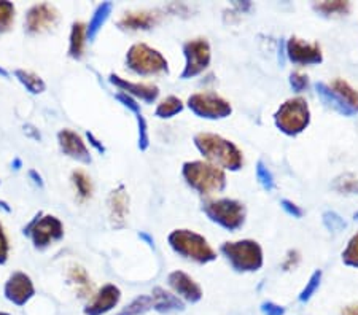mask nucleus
Here are the masks:
<instances>
[{
  "label": "nucleus",
  "instance_id": "1",
  "mask_svg": "<svg viewBox=\"0 0 358 315\" xmlns=\"http://www.w3.org/2000/svg\"><path fill=\"white\" fill-rule=\"evenodd\" d=\"M194 144L201 153L210 161V164L218 166L220 169L223 167V169L238 171L242 167L244 158L240 150L233 142L223 139L222 136L201 132L194 137Z\"/></svg>",
  "mask_w": 358,
  "mask_h": 315
},
{
  "label": "nucleus",
  "instance_id": "2",
  "mask_svg": "<svg viewBox=\"0 0 358 315\" xmlns=\"http://www.w3.org/2000/svg\"><path fill=\"white\" fill-rule=\"evenodd\" d=\"M181 174L191 188L204 196L220 193L227 186V175L223 169L205 161L185 162Z\"/></svg>",
  "mask_w": 358,
  "mask_h": 315
},
{
  "label": "nucleus",
  "instance_id": "3",
  "mask_svg": "<svg viewBox=\"0 0 358 315\" xmlns=\"http://www.w3.org/2000/svg\"><path fill=\"white\" fill-rule=\"evenodd\" d=\"M169 245L175 253L196 263H209L217 258L215 250L210 247L204 236L190 229H175L169 234Z\"/></svg>",
  "mask_w": 358,
  "mask_h": 315
},
{
  "label": "nucleus",
  "instance_id": "4",
  "mask_svg": "<svg viewBox=\"0 0 358 315\" xmlns=\"http://www.w3.org/2000/svg\"><path fill=\"white\" fill-rule=\"evenodd\" d=\"M126 62L132 72L139 75H156L168 72V61L159 51L153 50L145 43H136L126 54Z\"/></svg>",
  "mask_w": 358,
  "mask_h": 315
},
{
  "label": "nucleus",
  "instance_id": "5",
  "mask_svg": "<svg viewBox=\"0 0 358 315\" xmlns=\"http://www.w3.org/2000/svg\"><path fill=\"white\" fill-rule=\"evenodd\" d=\"M222 252L236 270H257L263 266V250L255 240L225 242Z\"/></svg>",
  "mask_w": 358,
  "mask_h": 315
},
{
  "label": "nucleus",
  "instance_id": "6",
  "mask_svg": "<svg viewBox=\"0 0 358 315\" xmlns=\"http://www.w3.org/2000/svg\"><path fill=\"white\" fill-rule=\"evenodd\" d=\"M274 118H276V125L282 132L288 136H296L309 126L311 113H309L307 102L301 97H295V99L282 104Z\"/></svg>",
  "mask_w": 358,
  "mask_h": 315
},
{
  "label": "nucleus",
  "instance_id": "7",
  "mask_svg": "<svg viewBox=\"0 0 358 315\" xmlns=\"http://www.w3.org/2000/svg\"><path fill=\"white\" fill-rule=\"evenodd\" d=\"M203 209L210 220L229 231L238 229L244 225L245 207L234 199H210Z\"/></svg>",
  "mask_w": 358,
  "mask_h": 315
},
{
  "label": "nucleus",
  "instance_id": "8",
  "mask_svg": "<svg viewBox=\"0 0 358 315\" xmlns=\"http://www.w3.org/2000/svg\"><path fill=\"white\" fill-rule=\"evenodd\" d=\"M24 234L32 239L37 249H47L48 245L62 239L64 226L57 216L43 215L42 212H38L31 223L24 228Z\"/></svg>",
  "mask_w": 358,
  "mask_h": 315
},
{
  "label": "nucleus",
  "instance_id": "9",
  "mask_svg": "<svg viewBox=\"0 0 358 315\" xmlns=\"http://www.w3.org/2000/svg\"><path fill=\"white\" fill-rule=\"evenodd\" d=\"M188 107L196 115L201 118H209V120H217V118H227L231 115V104L225 101L215 92H196L188 99Z\"/></svg>",
  "mask_w": 358,
  "mask_h": 315
},
{
  "label": "nucleus",
  "instance_id": "10",
  "mask_svg": "<svg viewBox=\"0 0 358 315\" xmlns=\"http://www.w3.org/2000/svg\"><path fill=\"white\" fill-rule=\"evenodd\" d=\"M185 68L181 78H193L203 73L210 64V45L204 38L190 40L183 45Z\"/></svg>",
  "mask_w": 358,
  "mask_h": 315
},
{
  "label": "nucleus",
  "instance_id": "11",
  "mask_svg": "<svg viewBox=\"0 0 358 315\" xmlns=\"http://www.w3.org/2000/svg\"><path fill=\"white\" fill-rule=\"evenodd\" d=\"M5 298L10 303L16 304V306H24L34 294H36V288L31 277L24 273H13L10 275V279L5 284Z\"/></svg>",
  "mask_w": 358,
  "mask_h": 315
},
{
  "label": "nucleus",
  "instance_id": "12",
  "mask_svg": "<svg viewBox=\"0 0 358 315\" xmlns=\"http://www.w3.org/2000/svg\"><path fill=\"white\" fill-rule=\"evenodd\" d=\"M60 19L57 10L50 3H38L26 14V29L31 34H40L51 29Z\"/></svg>",
  "mask_w": 358,
  "mask_h": 315
},
{
  "label": "nucleus",
  "instance_id": "13",
  "mask_svg": "<svg viewBox=\"0 0 358 315\" xmlns=\"http://www.w3.org/2000/svg\"><path fill=\"white\" fill-rule=\"evenodd\" d=\"M287 54L292 62L299 64V66H311V64L322 62V50L318 43H309L301 38L292 37L287 42Z\"/></svg>",
  "mask_w": 358,
  "mask_h": 315
},
{
  "label": "nucleus",
  "instance_id": "14",
  "mask_svg": "<svg viewBox=\"0 0 358 315\" xmlns=\"http://www.w3.org/2000/svg\"><path fill=\"white\" fill-rule=\"evenodd\" d=\"M57 142H60L64 155L72 158V160L80 161L83 164H90L91 162V153L88 150L86 142L75 131L61 129L57 132Z\"/></svg>",
  "mask_w": 358,
  "mask_h": 315
},
{
  "label": "nucleus",
  "instance_id": "15",
  "mask_svg": "<svg viewBox=\"0 0 358 315\" xmlns=\"http://www.w3.org/2000/svg\"><path fill=\"white\" fill-rule=\"evenodd\" d=\"M110 83L115 85L121 92L125 94L134 97V99H140L144 102H155L159 96L158 86L150 85V83H134V81H127L126 78H121L118 75H110Z\"/></svg>",
  "mask_w": 358,
  "mask_h": 315
},
{
  "label": "nucleus",
  "instance_id": "16",
  "mask_svg": "<svg viewBox=\"0 0 358 315\" xmlns=\"http://www.w3.org/2000/svg\"><path fill=\"white\" fill-rule=\"evenodd\" d=\"M121 292L114 284H107L102 287L92 301L85 307L86 315H102L112 311L120 303Z\"/></svg>",
  "mask_w": 358,
  "mask_h": 315
},
{
  "label": "nucleus",
  "instance_id": "17",
  "mask_svg": "<svg viewBox=\"0 0 358 315\" xmlns=\"http://www.w3.org/2000/svg\"><path fill=\"white\" fill-rule=\"evenodd\" d=\"M169 285L177 294L186 299L190 303H198L203 298V290L188 274L181 273V270H174L169 274Z\"/></svg>",
  "mask_w": 358,
  "mask_h": 315
},
{
  "label": "nucleus",
  "instance_id": "18",
  "mask_svg": "<svg viewBox=\"0 0 358 315\" xmlns=\"http://www.w3.org/2000/svg\"><path fill=\"white\" fill-rule=\"evenodd\" d=\"M109 212L110 221L115 228H123L126 223L127 214H129V196H127L125 186L120 185L109 196Z\"/></svg>",
  "mask_w": 358,
  "mask_h": 315
},
{
  "label": "nucleus",
  "instance_id": "19",
  "mask_svg": "<svg viewBox=\"0 0 358 315\" xmlns=\"http://www.w3.org/2000/svg\"><path fill=\"white\" fill-rule=\"evenodd\" d=\"M116 99H118L123 105L134 113L137 118V125H139V149L142 151H145L150 147V137H149V125H146V120L142 115L140 104H137V101L134 97L125 94V92H118L116 94Z\"/></svg>",
  "mask_w": 358,
  "mask_h": 315
},
{
  "label": "nucleus",
  "instance_id": "20",
  "mask_svg": "<svg viewBox=\"0 0 358 315\" xmlns=\"http://www.w3.org/2000/svg\"><path fill=\"white\" fill-rule=\"evenodd\" d=\"M328 88H330L333 94L340 99L341 104L350 112V115L358 112V91L354 90L349 83L337 78V80H333L331 85H328Z\"/></svg>",
  "mask_w": 358,
  "mask_h": 315
},
{
  "label": "nucleus",
  "instance_id": "21",
  "mask_svg": "<svg viewBox=\"0 0 358 315\" xmlns=\"http://www.w3.org/2000/svg\"><path fill=\"white\" fill-rule=\"evenodd\" d=\"M151 299H153V307L161 314L181 311L183 309V303L180 301L179 297L166 292L164 288L156 287L153 293H151Z\"/></svg>",
  "mask_w": 358,
  "mask_h": 315
},
{
  "label": "nucleus",
  "instance_id": "22",
  "mask_svg": "<svg viewBox=\"0 0 358 315\" xmlns=\"http://www.w3.org/2000/svg\"><path fill=\"white\" fill-rule=\"evenodd\" d=\"M156 23V16L153 13H127L120 19V27L123 29H129V31H145V29L153 27Z\"/></svg>",
  "mask_w": 358,
  "mask_h": 315
},
{
  "label": "nucleus",
  "instance_id": "23",
  "mask_svg": "<svg viewBox=\"0 0 358 315\" xmlns=\"http://www.w3.org/2000/svg\"><path fill=\"white\" fill-rule=\"evenodd\" d=\"M112 10H114V5H112L110 2L101 3L99 7L96 8V12H94V14H92L90 24L86 26L88 40L92 42L97 37V34H99L101 29L104 27V24L107 23V19H109Z\"/></svg>",
  "mask_w": 358,
  "mask_h": 315
},
{
  "label": "nucleus",
  "instance_id": "24",
  "mask_svg": "<svg viewBox=\"0 0 358 315\" xmlns=\"http://www.w3.org/2000/svg\"><path fill=\"white\" fill-rule=\"evenodd\" d=\"M86 40V24L73 23L71 31V45H68V54H71L73 59H80L83 56Z\"/></svg>",
  "mask_w": 358,
  "mask_h": 315
},
{
  "label": "nucleus",
  "instance_id": "25",
  "mask_svg": "<svg viewBox=\"0 0 358 315\" xmlns=\"http://www.w3.org/2000/svg\"><path fill=\"white\" fill-rule=\"evenodd\" d=\"M14 77L18 78V81L21 83L31 94H42V92L47 90L45 81H43L38 75H36V73L18 68V71H14Z\"/></svg>",
  "mask_w": 358,
  "mask_h": 315
},
{
  "label": "nucleus",
  "instance_id": "26",
  "mask_svg": "<svg viewBox=\"0 0 358 315\" xmlns=\"http://www.w3.org/2000/svg\"><path fill=\"white\" fill-rule=\"evenodd\" d=\"M183 110V102L179 97L169 96L163 99L156 107V116L159 118H172Z\"/></svg>",
  "mask_w": 358,
  "mask_h": 315
},
{
  "label": "nucleus",
  "instance_id": "27",
  "mask_svg": "<svg viewBox=\"0 0 358 315\" xmlns=\"http://www.w3.org/2000/svg\"><path fill=\"white\" fill-rule=\"evenodd\" d=\"M72 181L73 185H75V190L78 196H80V199L86 201L91 198L92 194V184H91V179L88 177L83 171H75L72 174Z\"/></svg>",
  "mask_w": 358,
  "mask_h": 315
},
{
  "label": "nucleus",
  "instance_id": "28",
  "mask_svg": "<svg viewBox=\"0 0 358 315\" xmlns=\"http://www.w3.org/2000/svg\"><path fill=\"white\" fill-rule=\"evenodd\" d=\"M68 279H71L72 284L80 287V297H86V293L91 292L90 277H88V273L81 266H73V268H71V270H68Z\"/></svg>",
  "mask_w": 358,
  "mask_h": 315
},
{
  "label": "nucleus",
  "instance_id": "29",
  "mask_svg": "<svg viewBox=\"0 0 358 315\" xmlns=\"http://www.w3.org/2000/svg\"><path fill=\"white\" fill-rule=\"evenodd\" d=\"M151 307H153V299H151V297H139L116 315H142L146 311H150Z\"/></svg>",
  "mask_w": 358,
  "mask_h": 315
},
{
  "label": "nucleus",
  "instance_id": "30",
  "mask_svg": "<svg viewBox=\"0 0 358 315\" xmlns=\"http://www.w3.org/2000/svg\"><path fill=\"white\" fill-rule=\"evenodd\" d=\"M14 21V5L12 2H0V32H8Z\"/></svg>",
  "mask_w": 358,
  "mask_h": 315
},
{
  "label": "nucleus",
  "instance_id": "31",
  "mask_svg": "<svg viewBox=\"0 0 358 315\" xmlns=\"http://www.w3.org/2000/svg\"><path fill=\"white\" fill-rule=\"evenodd\" d=\"M257 179L259 181V185H261L264 190L272 191L274 188H276V181H274L271 171L264 166L263 161H258V164H257Z\"/></svg>",
  "mask_w": 358,
  "mask_h": 315
},
{
  "label": "nucleus",
  "instance_id": "32",
  "mask_svg": "<svg viewBox=\"0 0 358 315\" xmlns=\"http://www.w3.org/2000/svg\"><path fill=\"white\" fill-rule=\"evenodd\" d=\"M342 260H344L346 264L358 268V234H355L354 238L349 240L347 249L344 250V253H342Z\"/></svg>",
  "mask_w": 358,
  "mask_h": 315
},
{
  "label": "nucleus",
  "instance_id": "33",
  "mask_svg": "<svg viewBox=\"0 0 358 315\" xmlns=\"http://www.w3.org/2000/svg\"><path fill=\"white\" fill-rule=\"evenodd\" d=\"M318 12L328 14V16H331V14H342L347 12V8H349V3L347 2H323L320 5H317L316 7Z\"/></svg>",
  "mask_w": 358,
  "mask_h": 315
},
{
  "label": "nucleus",
  "instance_id": "34",
  "mask_svg": "<svg viewBox=\"0 0 358 315\" xmlns=\"http://www.w3.org/2000/svg\"><path fill=\"white\" fill-rule=\"evenodd\" d=\"M320 279H322V273L320 270H316V273L312 274V277L309 279V282L306 285V288L303 290V293L299 294V301H309L314 293H316V290L318 288V285H320Z\"/></svg>",
  "mask_w": 358,
  "mask_h": 315
},
{
  "label": "nucleus",
  "instance_id": "35",
  "mask_svg": "<svg viewBox=\"0 0 358 315\" xmlns=\"http://www.w3.org/2000/svg\"><path fill=\"white\" fill-rule=\"evenodd\" d=\"M323 223H325V226L330 231H337L346 226V223L342 221L341 216L336 215L335 212H327V214L323 215Z\"/></svg>",
  "mask_w": 358,
  "mask_h": 315
},
{
  "label": "nucleus",
  "instance_id": "36",
  "mask_svg": "<svg viewBox=\"0 0 358 315\" xmlns=\"http://www.w3.org/2000/svg\"><path fill=\"white\" fill-rule=\"evenodd\" d=\"M290 85L293 90L301 92L304 90H307L309 80L306 75H303V73H299V72H295V73H292V77H290Z\"/></svg>",
  "mask_w": 358,
  "mask_h": 315
},
{
  "label": "nucleus",
  "instance_id": "37",
  "mask_svg": "<svg viewBox=\"0 0 358 315\" xmlns=\"http://www.w3.org/2000/svg\"><path fill=\"white\" fill-rule=\"evenodd\" d=\"M8 253H10L8 239H7V234H5V229H3L2 223H0V264L7 263Z\"/></svg>",
  "mask_w": 358,
  "mask_h": 315
},
{
  "label": "nucleus",
  "instance_id": "38",
  "mask_svg": "<svg viewBox=\"0 0 358 315\" xmlns=\"http://www.w3.org/2000/svg\"><path fill=\"white\" fill-rule=\"evenodd\" d=\"M282 207H283V210L287 212L288 215L295 216V218H299V216H303V210L299 209L296 204H293L292 201H287V199H283V201H282Z\"/></svg>",
  "mask_w": 358,
  "mask_h": 315
},
{
  "label": "nucleus",
  "instance_id": "39",
  "mask_svg": "<svg viewBox=\"0 0 358 315\" xmlns=\"http://www.w3.org/2000/svg\"><path fill=\"white\" fill-rule=\"evenodd\" d=\"M261 309L266 315H283V314H285V309H283L282 306H277V304H274V303H264Z\"/></svg>",
  "mask_w": 358,
  "mask_h": 315
},
{
  "label": "nucleus",
  "instance_id": "40",
  "mask_svg": "<svg viewBox=\"0 0 358 315\" xmlns=\"http://www.w3.org/2000/svg\"><path fill=\"white\" fill-rule=\"evenodd\" d=\"M88 140H90V145H92V147H94V149L97 150V151H99V153H105V147L104 145H102L101 144V142L99 140H97L96 139V137H94V134H91V132H88Z\"/></svg>",
  "mask_w": 358,
  "mask_h": 315
},
{
  "label": "nucleus",
  "instance_id": "41",
  "mask_svg": "<svg viewBox=\"0 0 358 315\" xmlns=\"http://www.w3.org/2000/svg\"><path fill=\"white\" fill-rule=\"evenodd\" d=\"M29 177H31L34 184L40 186V188H43V185H45V184H43V179H42V175L38 174V172H37L36 169H31V171H29Z\"/></svg>",
  "mask_w": 358,
  "mask_h": 315
},
{
  "label": "nucleus",
  "instance_id": "42",
  "mask_svg": "<svg viewBox=\"0 0 358 315\" xmlns=\"http://www.w3.org/2000/svg\"><path fill=\"white\" fill-rule=\"evenodd\" d=\"M342 315H358V304L357 306H349L342 311Z\"/></svg>",
  "mask_w": 358,
  "mask_h": 315
},
{
  "label": "nucleus",
  "instance_id": "43",
  "mask_svg": "<svg viewBox=\"0 0 358 315\" xmlns=\"http://www.w3.org/2000/svg\"><path fill=\"white\" fill-rule=\"evenodd\" d=\"M139 238H140V239H145V240H146V244H149L150 247H155V240L151 239L149 234H145V233H140V234H139Z\"/></svg>",
  "mask_w": 358,
  "mask_h": 315
},
{
  "label": "nucleus",
  "instance_id": "44",
  "mask_svg": "<svg viewBox=\"0 0 358 315\" xmlns=\"http://www.w3.org/2000/svg\"><path fill=\"white\" fill-rule=\"evenodd\" d=\"M0 209L5 210V212H8V214H10V212H12V207H10V205L5 203V201H0Z\"/></svg>",
  "mask_w": 358,
  "mask_h": 315
},
{
  "label": "nucleus",
  "instance_id": "45",
  "mask_svg": "<svg viewBox=\"0 0 358 315\" xmlns=\"http://www.w3.org/2000/svg\"><path fill=\"white\" fill-rule=\"evenodd\" d=\"M13 167H14V171L21 169V160H19V158H14V161H13Z\"/></svg>",
  "mask_w": 358,
  "mask_h": 315
},
{
  "label": "nucleus",
  "instance_id": "46",
  "mask_svg": "<svg viewBox=\"0 0 358 315\" xmlns=\"http://www.w3.org/2000/svg\"><path fill=\"white\" fill-rule=\"evenodd\" d=\"M0 75H2V77H5V78H8V77H10V73H8L7 71H5V68H2V67H0Z\"/></svg>",
  "mask_w": 358,
  "mask_h": 315
},
{
  "label": "nucleus",
  "instance_id": "47",
  "mask_svg": "<svg viewBox=\"0 0 358 315\" xmlns=\"http://www.w3.org/2000/svg\"><path fill=\"white\" fill-rule=\"evenodd\" d=\"M0 315H10V314H7V312H0Z\"/></svg>",
  "mask_w": 358,
  "mask_h": 315
}]
</instances>
